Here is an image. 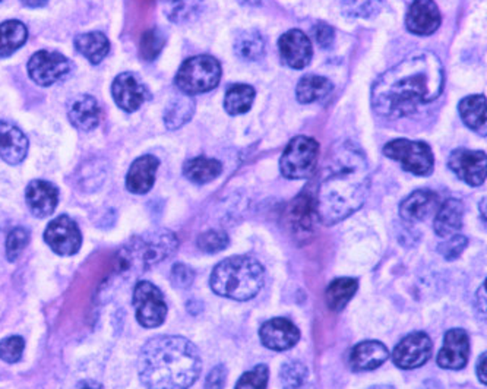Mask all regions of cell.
Here are the masks:
<instances>
[{
  "label": "cell",
  "mask_w": 487,
  "mask_h": 389,
  "mask_svg": "<svg viewBox=\"0 0 487 389\" xmlns=\"http://www.w3.org/2000/svg\"><path fill=\"white\" fill-rule=\"evenodd\" d=\"M445 73L436 54H411L382 73L372 87V107L382 118H406L442 94Z\"/></svg>",
  "instance_id": "obj_1"
},
{
  "label": "cell",
  "mask_w": 487,
  "mask_h": 389,
  "mask_svg": "<svg viewBox=\"0 0 487 389\" xmlns=\"http://www.w3.org/2000/svg\"><path fill=\"white\" fill-rule=\"evenodd\" d=\"M370 171L363 151L350 141L333 146L318 185V215L326 226L340 223L365 203Z\"/></svg>",
  "instance_id": "obj_2"
},
{
  "label": "cell",
  "mask_w": 487,
  "mask_h": 389,
  "mask_svg": "<svg viewBox=\"0 0 487 389\" xmlns=\"http://www.w3.org/2000/svg\"><path fill=\"white\" fill-rule=\"evenodd\" d=\"M201 369V354L185 336H154L139 354V377L146 389H189Z\"/></svg>",
  "instance_id": "obj_3"
},
{
  "label": "cell",
  "mask_w": 487,
  "mask_h": 389,
  "mask_svg": "<svg viewBox=\"0 0 487 389\" xmlns=\"http://www.w3.org/2000/svg\"><path fill=\"white\" fill-rule=\"evenodd\" d=\"M179 248L175 233L166 228L146 231L135 236L125 246L119 249L114 258L113 274L119 278H128L134 274L150 269L170 258Z\"/></svg>",
  "instance_id": "obj_4"
},
{
  "label": "cell",
  "mask_w": 487,
  "mask_h": 389,
  "mask_svg": "<svg viewBox=\"0 0 487 389\" xmlns=\"http://www.w3.org/2000/svg\"><path fill=\"white\" fill-rule=\"evenodd\" d=\"M264 280V268L258 261L251 256H232L214 268L210 284L219 296L244 302L260 292Z\"/></svg>",
  "instance_id": "obj_5"
},
{
  "label": "cell",
  "mask_w": 487,
  "mask_h": 389,
  "mask_svg": "<svg viewBox=\"0 0 487 389\" xmlns=\"http://www.w3.org/2000/svg\"><path fill=\"white\" fill-rule=\"evenodd\" d=\"M221 79V65L216 57L202 54L183 62L176 75V86L185 95L208 93L216 88Z\"/></svg>",
  "instance_id": "obj_6"
},
{
  "label": "cell",
  "mask_w": 487,
  "mask_h": 389,
  "mask_svg": "<svg viewBox=\"0 0 487 389\" xmlns=\"http://www.w3.org/2000/svg\"><path fill=\"white\" fill-rule=\"evenodd\" d=\"M384 154L395 160L402 169L416 176H429L433 171L434 157L431 146L411 139H394L384 146Z\"/></svg>",
  "instance_id": "obj_7"
},
{
  "label": "cell",
  "mask_w": 487,
  "mask_h": 389,
  "mask_svg": "<svg viewBox=\"0 0 487 389\" xmlns=\"http://www.w3.org/2000/svg\"><path fill=\"white\" fill-rule=\"evenodd\" d=\"M319 144L309 137H296L281 155V175L292 180L308 178L317 167Z\"/></svg>",
  "instance_id": "obj_8"
},
{
  "label": "cell",
  "mask_w": 487,
  "mask_h": 389,
  "mask_svg": "<svg viewBox=\"0 0 487 389\" xmlns=\"http://www.w3.org/2000/svg\"><path fill=\"white\" fill-rule=\"evenodd\" d=\"M135 315L144 328H157L167 317V304L161 290L150 281H139L134 288Z\"/></svg>",
  "instance_id": "obj_9"
},
{
  "label": "cell",
  "mask_w": 487,
  "mask_h": 389,
  "mask_svg": "<svg viewBox=\"0 0 487 389\" xmlns=\"http://www.w3.org/2000/svg\"><path fill=\"white\" fill-rule=\"evenodd\" d=\"M72 70V63L63 54L49 50H40L29 62V73L38 86H54Z\"/></svg>",
  "instance_id": "obj_10"
},
{
  "label": "cell",
  "mask_w": 487,
  "mask_h": 389,
  "mask_svg": "<svg viewBox=\"0 0 487 389\" xmlns=\"http://www.w3.org/2000/svg\"><path fill=\"white\" fill-rule=\"evenodd\" d=\"M45 240L57 255L72 256L81 249V230L68 215H61L45 228Z\"/></svg>",
  "instance_id": "obj_11"
},
{
  "label": "cell",
  "mask_w": 487,
  "mask_h": 389,
  "mask_svg": "<svg viewBox=\"0 0 487 389\" xmlns=\"http://www.w3.org/2000/svg\"><path fill=\"white\" fill-rule=\"evenodd\" d=\"M484 151H471L466 148L452 151L448 166L463 182L470 186H482L486 180L487 167Z\"/></svg>",
  "instance_id": "obj_12"
},
{
  "label": "cell",
  "mask_w": 487,
  "mask_h": 389,
  "mask_svg": "<svg viewBox=\"0 0 487 389\" xmlns=\"http://www.w3.org/2000/svg\"><path fill=\"white\" fill-rule=\"evenodd\" d=\"M432 356V340L426 333H413L402 338L392 353V360L400 369H417Z\"/></svg>",
  "instance_id": "obj_13"
},
{
  "label": "cell",
  "mask_w": 487,
  "mask_h": 389,
  "mask_svg": "<svg viewBox=\"0 0 487 389\" xmlns=\"http://www.w3.org/2000/svg\"><path fill=\"white\" fill-rule=\"evenodd\" d=\"M285 223L297 236H308L315 230L318 215L317 198L310 192H301L285 210Z\"/></svg>",
  "instance_id": "obj_14"
},
{
  "label": "cell",
  "mask_w": 487,
  "mask_h": 389,
  "mask_svg": "<svg viewBox=\"0 0 487 389\" xmlns=\"http://www.w3.org/2000/svg\"><path fill=\"white\" fill-rule=\"evenodd\" d=\"M260 341L267 349L285 352L292 349L301 340V331L292 320L285 318H274L260 327Z\"/></svg>",
  "instance_id": "obj_15"
},
{
  "label": "cell",
  "mask_w": 487,
  "mask_h": 389,
  "mask_svg": "<svg viewBox=\"0 0 487 389\" xmlns=\"http://www.w3.org/2000/svg\"><path fill=\"white\" fill-rule=\"evenodd\" d=\"M281 57L293 70H303L313 56L312 43L301 29H290L278 41Z\"/></svg>",
  "instance_id": "obj_16"
},
{
  "label": "cell",
  "mask_w": 487,
  "mask_h": 389,
  "mask_svg": "<svg viewBox=\"0 0 487 389\" xmlns=\"http://www.w3.org/2000/svg\"><path fill=\"white\" fill-rule=\"evenodd\" d=\"M470 356V338L464 329H450L443 347L438 354V365L442 369L459 370L467 365Z\"/></svg>",
  "instance_id": "obj_17"
},
{
  "label": "cell",
  "mask_w": 487,
  "mask_h": 389,
  "mask_svg": "<svg viewBox=\"0 0 487 389\" xmlns=\"http://www.w3.org/2000/svg\"><path fill=\"white\" fill-rule=\"evenodd\" d=\"M441 12L433 0H415L407 12V29L416 36H432L441 27Z\"/></svg>",
  "instance_id": "obj_18"
},
{
  "label": "cell",
  "mask_w": 487,
  "mask_h": 389,
  "mask_svg": "<svg viewBox=\"0 0 487 389\" xmlns=\"http://www.w3.org/2000/svg\"><path fill=\"white\" fill-rule=\"evenodd\" d=\"M114 102L125 112H136L146 98L145 87L132 73H120L111 86Z\"/></svg>",
  "instance_id": "obj_19"
},
{
  "label": "cell",
  "mask_w": 487,
  "mask_h": 389,
  "mask_svg": "<svg viewBox=\"0 0 487 389\" xmlns=\"http://www.w3.org/2000/svg\"><path fill=\"white\" fill-rule=\"evenodd\" d=\"M25 201L38 219L54 214L59 203V191L54 183L45 180H33L25 191Z\"/></svg>",
  "instance_id": "obj_20"
},
{
  "label": "cell",
  "mask_w": 487,
  "mask_h": 389,
  "mask_svg": "<svg viewBox=\"0 0 487 389\" xmlns=\"http://www.w3.org/2000/svg\"><path fill=\"white\" fill-rule=\"evenodd\" d=\"M29 153V139L22 130L9 122H0V157L11 166L24 161Z\"/></svg>",
  "instance_id": "obj_21"
},
{
  "label": "cell",
  "mask_w": 487,
  "mask_h": 389,
  "mask_svg": "<svg viewBox=\"0 0 487 389\" xmlns=\"http://www.w3.org/2000/svg\"><path fill=\"white\" fill-rule=\"evenodd\" d=\"M390 352L379 341H363L354 345L350 353V366L354 372L378 369L382 363H385Z\"/></svg>",
  "instance_id": "obj_22"
},
{
  "label": "cell",
  "mask_w": 487,
  "mask_h": 389,
  "mask_svg": "<svg viewBox=\"0 0 487 389\" xmlns=\"http://www.w3.org/2000/svg\"><path fill=\"white\" fill-rule=\"evenodd\" d=\"M159 166V159H155L154 155H143L135 160L127 176V187L129 192L136 194L150 192L151 187L154 186L155 173Z\"/></svg>",
  "instance_id": "obj_23"
},
{
  "label": "cell",
  "mask_w": 487,
  "mask_h": 389,
  "mask_svg": "<svg viewBox=\"0 0 487 389\" xmlns=\"http://www.w3.org/2000/svg\"><path fill=\"white\" fill-rule=\"evenodd\" d=\"M68 116H70V123L77 129L88 132L97 128L102 118V110L95 98L81 94L70 102Z\"/></svg>",
  "instance_id": "obj_24"
},
{
  "label": "cell",
  "mask_w": 487,
  "mask_h": 389,
  "mask_svg": "<svg viewBox=\"0 0 487 389\" xmlns=\"http://www.w3.org/2000/svg\"><path fill=\"white\" fill-rule=\"evenodd\" d=\"M463 203L459 199H447L434 217V233L443 239L458 235V231L463 228Z\"/></svg>",
  "instance_id": "obj_25"
},
{
  "label": "cell",
  "mask_w": 487,
  "mask_h": 389,
  "mask_svg": "<svg viewBox=\"0 0 487 389\" xmlns=\"http://www.w3.org/2000/svg\"><path fill=\"white\" fill-rule=\"evenodd\" d=\"M438 205V194L429 189H420L407 196L400 205V215L409 223L427 219Z\"/></svg>",
  "instance_id": "obj_26"
},
{
  "label": "cell",
  "mask_w": 487,
  "mask_h": 389,
  "mask_svg": "<svg viewBox=\"0 0 487 389\" xmlns=\"http://www.w3.org/2000/svg\"><path fill=\"white\" fill-rule=\"evenodd\" d=\"M459 114L463 122L477 134L486 137V97L470 95L459 103Z\"/></svg>",
  "instance_id": "obj_27"
},
{
  "label": "cell",
  "mask_w": 487,
  "mask_h": 389,
  "mask_svg": "<svg viewBox=\"0 0 487 389\" xmlns=\"http://www.w3.org/2000/svg\"><path fill=\"white\" fill-rule=\"evenodd\" d=\"M75 47L93 65H98L109 54L110 41L103 33H86L75 37Z\"/></svg>",
  "instance_id": "obj_28"
},
{
  "label": "cell",
  "mask_w": 487,
  "mask_h": 389,
  "mask_svg": "<svg viewBox=\"0 0 487 389\" xmlns=\"http://www.w3.org/2000/svg\"><path fill=\"white\" fill-rule=\"evenodd\" d=\"M333 91V84L326 78L319 75H306L297 84V100L301 104H312V103L322 102L328 97Z\"/></svg>",
  "instance_id": "obj_29"
},
{
  "label": "cell",
  "mask_w": 487,
  "mask_h": 389,
  "mask_svg": "<svg viewBox=\"0 0 487 389\" xmlns=\"http://www.w3.org/2000/svg\"><path fill=\"white\" fill-rule=\"evenodd\" d=\"M29 38V29L20 21H4L0 24V57L15 54Z\"/></svg>",
  "instance_id": "obj_30"
},
{
  "label": "cell",
  "mask_w": 487,
  "mask_h": 389,
  "mask_svg": "<svg viewBox=\"0 0 487 389\" xmlns=\"http://www.w3.org/2000/svg\"><path fill=\"white\" fill-rule=\"evenodd\" d=\"M221 171H223V164L219 160L207 159V157H196V159L189 160L183 166V175L198 185L212 182L214 178L221 175Z\"/></svg>",
  "instance_id": "obj_31"
},
{
  "label": "cell",
  "mask_w": 487,
  "mask_h": 389,
  "mask_svg": "<svg viewBox=\"0 0 487 389\" xmlns=\"http://www.w3.org/2000/svg\"><path fill=\"white\" fill-rule=\"evenodd\" d=\"M235 54L244 61L255 62L265 54V40L256 29H246L235 37Z\"/></svg>",
  "instance_id": "obj_32"
},
{
  "label": "cell",
  "mask_w": 487,
  "mask_h": 389,
  "mask_svg": "<svg viewBox=\"0 0 487 389\" xmlns=\"http://www.w3.org/2000/svg\"><path fill=\"white\" fill-rule=\"evenodd\" d=\"M359 283L354 278H337L326 288V303L334 312H340L358 292Z\"/></svg>",
  "instance_id": "obj_33"
},
{
  "label": "cell",
  "mask_w": 487,
  "mask_h": 389,
  "mask_svg": "<svg viewBox=\"0 0 487 389\" xmlns=\"http://www.w3.org/2000/svg\"><path fill=\"white\" fill-rule=\"evenodd\" d=\"M195 113V102L189 95H180L175 98L164 112V123L170 130L179 129L185 123L191 120Z\"/></svg>",
  "instance_id": "obj_34"
},
{
  "label": "cell",
  "mask_w": 487,
  "mask_h": 389,
  "mask_svg": "<svg viewBox=\"0 0 487 389\" xmlns=\"http://www.w3.org/2000/svg\"><path fill=\"white\" fill-rule=\"evenodd\" d=\"M253 100H255V89L246 84H239L227 89L224 98V107L228 114L239 116V114L248 113L252 107Z\"/></svg>",
  "instance_id": "obj_35"
},
{
  "label": "cell",
  "mask_w": 487,
  "mask_h": 389,
  "mask_svg": "<svg viewBox=\"0 0 487 389\" xmlns=\"http://www.w3.org/2000/svg\"><path fill=\"white\" fill-rule=\"evenodd\" d=\"M169 20L173 22H186L201 12L203 0H160Z\"/></svg>",
  "instance_id": "obj_36"
},
{
  "label": "cell",
  "mask_w": 487,
  "mask_h": 389,
  "mask_svg": "<svg viewBox=\"0 0 487 389\" xmlns=\"http://www.w3.org/2000/svg\"><path fill=\"white\" fill-rule=\"evenodd\" d=\"M308 368L301 361L290 360L280 370L283 389H303L308 382Z\"/></svg>",
  "instance_id": "obj_37"
},
{
  "label": "cell",
  "mask_w": 487,
  "mask_h": 389,
  "mask_svg": "<svg viewBox=\"0 0 487 389\" xmlns=\"http://www.w3.org/2000/svg\"><path fill=\"white\" fill-rule=\"evenodd\" d=\"M384 0H338L345 15L351 18H370L378 13Z\"/></svg>",
  "instance_id": "obj_38"
},
{
  "label": "cell",
  "mask_w": 487,
  "mask_h": 389,
  "mask_svg": "<svg viewBox=\"0 0 487 389\" xmlns=\"http://www.w3.org/2000/svg\"><path fill=\"white\" fill-rule=\"evenodd\" d=\"M230 244L227 233L221 230L205 231L203 235L199 236L198 246L205 253H219L224 251Z\"/></svg>",
  "instance_id": "obj_39"
},
{
  "label": "cell",
  "mask_w": 487,
  "mask_h": 389,
  "mask_svg": "<svg viewBox=\"0 0 487 389\" xmlns=\"http://www.w3.org/2000/svg\"><path fill=\"white\" fill-rule=\"evenodd\" d=\"M29 244V231L24 228H13L6 239V258L11 262L17 261Z\"/></svg>",
  "instance_id": "obj_40"
},
{
  "label": "cell",
  "mask_w": 487,
  "mask_h": 389,
  "mask_svg": "<svg viewBox=\"0 0 487 389\" xmlns=\"http://www.w3.org/2000/svg\"><path fill=\"white\" fill-rule=\"evenodd\" d=\"M268 366H256L255 369L249 370L240 377L235 384V389H265L268 384Z\"/></svg>",
  "instance_id": "obj_41"
},
{
  "label": "cell",
  "mask_w": 487,
  "mask_h": 389,
  "mask_svg": "<svg viewBox=\"0 0 487 389\" xmlns=\"http://www.w3.org/2000/svg\"><path fill=\"white\" fill-rule=\"evenodd\" d=\"M25 341L22 336L12 335L0 341V359L6 363H17L22 359Z\"/></svg>",
  "instance_id": "obj_42"
},
{
  "label": "cell",
  "mask_w": 487,
  "mask_h": 389,
  "mask_svg": "<svg viewBox=\"0 0 487 389\" xmlns=\"http://www.w3.org/2000/svg\"><path fill=\"white\" fill-rule=\"evenodd\" d=\"M467 244L468 239L466 236L454 235L439 244L438 252L445 260L455 261L463 255V252L467 248Z\"/></svg>",
  "instance_id": "obj_43"
},
{
  "label": "cell",
  "mask_w": 487,
  "mask_h": 389,
  "mask_svg": "<svg viewBox=\"0 0 487 389\" xmlns=\"http://www.w3.org/2000/svg\"><path fill=\"white\" fill-rule=\"evenodd\" d=\"M164 46V38L157 29H151L144 36L143 41H141V52L146 61H154L155 57L159 56L160 52Z\"/></svg>",
  "instance_id": "obj_44"
},
{
  "label": "cell",
  "mask_w": 487,
  "mask_h": 389,
  "mask_svg": "<svg viewBox=\"0 0 487 389\" xmlns=\"http://www.w3.org/2000/svg\"><path fill=\"white\" fill-rule=\"evenodd\" d=\"M195 280V272L185 264H176L171 268L170 281L175 287L189 288Z\"/></svg>",
  "instance_id": "obj_45"
},
{
  "label": "cell",
  "mask_w": 487,
  "mask_h": 389,
  "mask_svg": "<svg viewBox=\"0 0 487 389\" xmlns=\"http://www.w3.org/2000/svg\"><path fill=\"white\" fill-rule=\"evenodd\" d=\"M313 37H315V41H317L319 47L326 49L329 46H333L335 33H334L333 27H329V25L325 24V22H319V24L313 29Z\"/></svg>",
  "instance_id": "obj_46"
},
{
  "label": "cell",
  "mask_w": 487,
  "mask_h": 389,
  "mask_svg": "<svg viewBox=\"0 0 487 389\" xmlns=\"http://www.w3.org/2000/svg\"><path fill=\"white\" fill-rule=\"evenodd\" d=\"M226 377H227V369L223 365H219L208 373L205 379V389H223L226 385Z\"/></svg>",
  "instance_id": "obj_47"
},
{
  "label": "cell",
  "mask_w": 487,
  "mask_h": 389,
  "mask_svg": "<svg viewBox=\"0 0 487 389\" xmlns=\"http://www.w3.org/2000/svg\"><path fill=\"white\" fill-rule=\"evenodd\" d=\"M477 309L480 310V317L486 318V286L482 284L477 293Z\"/></svg>",
  "instance_id": "obj_48"
},
{
  "label": "cell",
  "mask_w": 487,
  "mask_h": 389,
  "mask_svg": "<svg viewBox=\"0 0 487 389\" xmlns=\"http://www.w3.org/2000/svg\"><path fill=\"white\" fill-rule=\"evenodd\" d=\"M477 377H479L480 382L486 385V353L482 354V357L479 359V363H477Z\"/></svg>",
  "instance_id": "obj_49"
},
{
  "label": "cell",
  "mask_w": 487,
  "mask_h": 389,
  "mask_svg": "<svg viewBox=\"0 0 487 389\" xmlns=\"http://www.w3.org/2000/svg\"><path fill=\"white\" fill-rule=\"evenodd\" d=\"M75 389H103V386L93 379H86V381L79 382Z\"/></svg>",
  "instance_id": "obj_50"
},
{
  "label": "cell",
  "mask_w": 487,
  "mask_h": 389,
  "mask_svg": "<svg viewBox=\"0 0 487 389\" xmlns=\"http://www.w3.org/2000/svg\"><path fill=\"white\" fill-rule=\"evenodd\" d=\"M21 2H22L25 6H29V8H41V6H45L49 0H21Z\"/></svg>",
  "instance_id": "obj_51"
},
{
  "label": "cell",
  "mask_w": 487,
  "mask_h": 389,
  "mask_svg": "<svg viewBox=\"0 0 487 389\" xmlns=\"http://www.w3.org/2000/svg\"><path fill=\"white\" fill-rule=\"evenodd\" d=\"M367 389H395L394 386H391V385H375V386H370V388H367Z\"/></svg>",
  "instance_id": "obj_52"
},
{
  "label": "cell",
  "mask_w": 487,
  "mask_h": 389,
  "mask_svg": "<svg viewBox=\"0 0 487 389\" xmlns=\"http://www.w3.org/2000/svg\"><path fill=\"white\" fill-rule=\"evenodd\" d=\"M0 2H2V0H0Z\"/></svg>",
  "instance_id": "obj_53"
}]
</instances>
